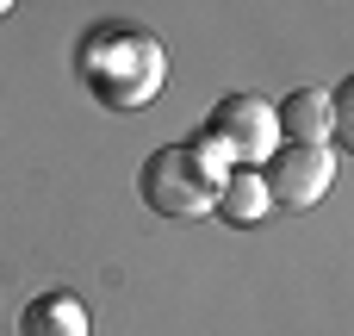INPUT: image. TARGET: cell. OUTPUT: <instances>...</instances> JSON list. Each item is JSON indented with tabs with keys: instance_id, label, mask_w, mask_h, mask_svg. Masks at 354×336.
<instances>
[{
	"instance_id": "obj_4",
	"label": "cell",
	"mask_w": 354,
	"mask_h": 336,
	"mask_svg": "<svg viewBox=\"0 0 354 336\" xmlns=\"http://www.w3.org/2000/svg\"><path fill=\"white\" fill-rule=\"evenodd\" d=\"M261 181H268V200L286 206V212H305L330 193L336 181V150L330 143H280L268 162H261Z\"/></svg>"
},
{
	"instance_id": "obj_2",
	"label": "cell",
	"mask_w": 354,
	"mask_h": 336,
	"mask_svg": "<svg viewBox=\"0 0 354 336\" xmlns=\"http://www.w3.org/2000/svg\"><path fill=\"white\" fill-rule=\"evenodd\" d=\"M224 175H230L224 150L199 131V137L162 143V150L137 168V193H143V206L162 212V218H205V212L218 206Z\"/></svg>"
},
{
	"instance_id": "obj_6",
	"label": "cell",
	"mask_w": 354,
	"mask_h": 336,
	"mask_svg": "<svg viewBox=\"0 0 354 336\" xmlns=\"http://www.w3.org/2000/svg\"><path fill=\"white\" fill-rule=\"evenodd\" d=\"M224 224H236V231H249V224H261L268 212H274V200H268V181H261V168H230L224 175V187H218V206H212Z\"/></svg>"
},
{
	"instance_id": "obj_8",
	"label": "cell",
	"mask_w": 354,
	"mask_h": 336,
	"mask_svg": "<svg viewBox=\"0 0 354 336\" xmlns=\"http://www.w3.org/2000/svg\"><path fill=\"white\" fill-rule=\"evenodd\" d=\"M330 137L354 150V75L336 87V94H330Z\"/></svg>"
},
{
	"instance_id": "obj_5",
	"label": "cell",
	"mask_w": 354,
	"mask_h": 336,
	"mask_svg": "<svg viewBox=\"0 0 354 336\" xmlns=\"http://www.w3.org/2000/svg\"><path fill=\"white\" fill-rule=\"evenodd\" d=\"M274 118H280V143H324L330 137V94L324 87H292L274 106Z\"/></svg>"
},
{
	"instance_id": "obj_1",
	"label": "cell",
	"mask_w": 354,
	"mask_h": 336,
	"mask_svg": "<svg viewBox=\"0 0 354 336\" xmlns=\"http://www.w3.org/2000/svg\"><path fill=\"white\" fill-rule=\"evenodd\" d=\"M75 75H81V87H87L100 106L137 112V106H149V100L162 94L168 56H162V44H156L149 31H137V25H93V31L75 44Z\"/></svg>"
},
{
	"instance_id": "obj_9",
	"label": "cell",
	"mask_w": 354,
	"mask_h": 336,
	"mask_svg": "<svg viewBox=\"0 0 354 336\" xmlns=\"http://www.w3.org/2000/svg\"><path fill=\"white\" fill-rule=\"evenodd\" d=\"M12 6H19V0H0V19H6V12H12Z\"/></svg>"
},
{
	"instance_id": "obj_3",
	"label": "cell",
	"mask_w": 354,
	"mask_h": 336,
	"mask_svg": "<svg viewBox=\"0 0 354 336\" xmlns=\"http://www.w3.org/2000/svg\"><path fill=\"white\" fill-rule=\"evenodd\" d=\"M205 137L224 150V162H243V168H261L274 150H280V118H274V100L261 94H224L205 118Z\"/></svg>"
},
{
	"instance_id": "obj_7",
	"label": "cell",
	"mask_w": 354,
	"mask_h": 336,
	"mask_svg": "<svg viewBox=\"0 0 354 336\" xmlns=\"http://www.w3.org/2000/svg\"><path fill=\"white\" fill-rule=\"evenodd\" d=\"M19 336H87V306L75 293H37L19 312Z\"/></svg>"
}]
</instances>
